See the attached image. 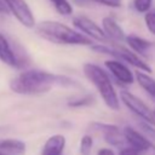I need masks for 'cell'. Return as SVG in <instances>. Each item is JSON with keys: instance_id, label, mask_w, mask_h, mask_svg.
Instances as JSON below:
<instances>
[{"instance_id": "30bf717a", "label": "cell", "mask_w": 155, "mask_h": 155, "mask_svg": "<svg viewBox=\"0 0 155 155\" xmlns=\"http://www.w3.org/2000/svg\"><path fill=\"white\" fill-rule=\"evenodd\" d=\"M105 67L109 69V71L115 76L117 81L125 85H131L134 81V75L133 73L120 61L117 59H109L105 61Z\"/></svg>"}, {"instance_id": "277c9868", "label": "cell", "mask_w": 155, "mask_h": 155, "mask_svg": "<svg viewBox=\"0 0 155 155\" xmlns=\"http://www.w3.org/2000/svg\"><path fill=\"white\" fill-rule=\"evenodd\" d=\"M91 48L93 51H97L99 53H104V54H109V56H113L120 61H124V62H127L128 64L138 68V69H142L147 73H151V68L149 67V64L143 61L136 52L124 47V46H116V47H108L105 45H91Z\"/></svg>"}, {"instance_id": "d6986e66", "label": "cell", "mask_w": 155, "mask_h": 155, "mask_svg": "<svg viewBox=\"0 0 155 155\" xmlns=\"http://www.w3.org/2000/svg\"><path fill=\"white\" fill-rule=\"evenodd\" d=\"M92 147H93V139L91 136L88 134H85L82 136L81 140H80V154L81 155H90L91 154V150H92Z\"/></svg>"}, {"instance_id": "83f0119b", "label": "cell", "mask_w": 155, "mask_h": 155, "mask_svg": "<svg viewBox=\"0 0 155 155\" xmlns=\"http://www.w3.org/2000/svg\"><path fill=\"white\" fill-rule=\"evenodd\" d=\"M41 155H63V154H51V153H44V151H41Z\"/></svg>"}, {"instance_id": "4dcf8cb0", "label": "cell", "mask_w": 155, "mask_h": 155, "mask_svg": "<svg viewBox=\"0 0 155 155\" xmlns=\"http://www.w3.org/2000/svg\"><path fill=\"white\" fill-rule=\"evenodd\" d=\"M0 130H1V127H0Z\"/></svg>"}, {"instance_id": "5b68a950", "label": "cell", "mask_w": 155, "mask_h": 155, "mask_svg": "<svg viewBox=\"0 0 155 155\" xmlns=\"http://www.w3.org/2000/svg\"><path fill=\"white\" fill-rule=\"evenodd\" d=\"M120 98L122 101V103L133 113L136 114L137 116H139L140 119H143L144 121L151 124L153 126L155 125V116H154V113L148 108V105L140 101L138 97H136L134 94H132L131 92L128 91H125L122 90L120 92Z\"/></svg>"}, {"instance_id": "ba28073f", "label": "cell", "mask_w": 155, "mask_h": 155, "mask_svg": "<svg viewBox=\"0 0 155 155\" xmlns=\"http://www.w3.org/2000/svg\"><path fill=\"white\" fill-rule=\"evenodd\" d=\"M90 126L94 131L102 133L105 142L111 144V145L121 147L126 142L125 137H124V133H121L119 127L115 126V125H109V124H103V122H91Z\"/></svg>"}, {"instance_id": "f546056e", "label": "cell", "mask_w": 155, "mask_h": 155, "mask_svg": "<svg viewBox=\"0 0 155 155\" xmlns=\"http://www.w3.org/2000/svg\"><path fill=\"white\" fill-rule=\"evenodd\" d=\"M153 113H154V116H155V110H154V111H153Z\"/></svg>"}, {"instance_id": "6da1fadb", "label": "cell", "mask_w": 155, "mask_h": 155, "mask_svg": "<svg viewBox=\"0 0 155 155\" xmlns=\"http://www.w3.org/2000/svg\"><path fill=\"white\" fill-rule=\"evenodd\" d=\"M52 86L70 87L76 86V82L70 78L52 74L39 69H29L21 73L18 76L11 80L10 88L18 94H39L45 93L52 88Z\"/></svg>"}, {"instance_id": "3957f363", "label": "cell", "mask_w": 155, "mask_h": 155, "mask_svg": "<svg viewBox=\"0 0 155 155\" xmlns=\"http://www.w3.org/2000/svg\"><path fill=\"white\" fill-rule=\"evenodd\" d=\"M85 76L97 87L102 99L111 110H119V99L109 75L101 67L93 63H85L82 67Z\"/></svg>"}, {"instance_id": "8fae6325", "label": "cell", "mask_w": 155, "mask_h": 155, "mask_svg": "<svg viewBox=\"0 0 155 155\" xmlns=\"http://www.w3.org/2000/svg\"><path fill=\"white\" fill-rule=\"evenodd\" d=\"M0 61L7 64L8 67L19 68V62L16 51L12 48L7 38L2 33H0Z\"/></svg>"}, {"instance_id": "7c38bea8", "label": "cell", "mask_w": 155, "mask_h": 155, "mask_svg": "<svg viewBox=\"0 0 155 155\" xmlns=\"http://www.w3.org/2000/svg\"><path fill=\"white\" fill-rule=\"evenodd\" d=\"M102 29L104 34L108 36V39L115 40V41H125L126 34L124 33L122 28L117 24L115 19L111 17H104L102 21Z\"/></svg>"}, {"instance_id": "d4e9b609", "label": "cell", "mask_w": 155, "mask_h": 155, "mask_svg": "<svg viewBox=\"0 0 155 155\" xmlns=\"http://www.w3.org/2000/svg\"><path fill=\"white\" fill-rule=\"evenodd\" d=\"M73 2L80 7H86V6H90L91 4H94L92 0H73Z\"/></svg>"}, {"instance_id": "4fadbf2b", "label": "cell", "mask_w": 155, "mask_h": 155, "mask_svg": "<svg viewBox=\"0 0 155 155\" xmlns=\"http://www.w3.org/2000/svg\"><path fill=\"white\" fill-rule=\"evenodd\" d=\"M27 150L25 143L15 138L0 139V153L5 155H24Z\"/></svg>"}, {"instance_id": "9c48e42d", "label": "cell", "mask_w": 155, "mask_h": 155, "mask_svg": "<svg viewBox=\"0 0 155 155\" xmlns=\"http://www.w3.org/2000/svg\"><path fill=\"white\" fill-rule=\"evenodd\" d=\"M124 137H125V140L132 148H134L138 153L148 151L149 149H153L154 148L153 143L145 136H143L142 133H139L138 131H136L131 126H126L124 128Z\"/></svg>"}, {"instance_id": "f1b7e54d", "label": "cell", "mask_w": 155, "mask_h": 155, "mask_svg": "<svg viewBox=\"0 0 155 155\" xmlns=\"http://www.w3.org/2000/svg\"><path fill=\"white\" fill-rule=\"evenodd\" d=\"M0 155H5V154H2V153H0Z\"/></svg>"}, {"instance_id": "e0dca14e", "label": "cell", "mask_w": 155, "mask_h": 155, "mask_svg": "<svg viewBox=\"0 0 155 155\" xmlns=\"http://www.w3.org/2000/svg\"><path fill=\"white\" fill-rule=\"evenodd\" d=\"M56 11L62 16H69L73 13V7L68 0H50Z\"/></svg>"}, {"instance_id": "603a6c76", "label": "cell", "mask_w": 155, "mask_h": 155, "mask_svg": "<svg viewBox=\"0 0 155 155\" xmlns=\"http://www.w3.org/2000/svg\"><path fill=\"white\" fill-rule=\"evenodd\" d=\"M94 4H101L104 6H109V7H120L122 5L121 0H92Z\"/></svg>"}, {"instance_id": "7a4b0ae2", "label": "cell", "mask_w": 155, "mask_h": 155, "mask_svg": "<svg viewBox=\"0 0 155 155\" xmlns=\"http://www.w3.org/2000/svg\"><path fill=\"white\" fill-rule=\"evenodd\" d=\"M38 34L47 41L61 45H85L91 46L92 40L70 27L57 21H42L35 24Z\"/></svg>"}, {"instance_id": "52a82bcc", "label": "cell", "mask_w": 155, "mask_h": 155, "mask_svg": "<svg viewBox=\"0 0 155 155\" xmlns=\"http://www.w3.org/2000/svg\"><path fill=\"white\" fill-rule=\"evenodd\" d=\"M73 24H74L75 28H78L84 34L91 36L92 39H96V40L102 41V42H107L109 40L108 36L104 34L103 29L99 25H97V23H94L88 17L76 16V17L73 18Z\"/></svg>"}, {"instance_id": "7402d4cb", "label": "cell", "mask_w": 155, "mask_h": 155, "mask_svg": "<svg viewBox=\"0 0 155 155\" xmlns=\"http://www.w3.org/2000/svg\"><path fill=\"white\" fill-rule=\"evenodd\" d=\"M139 126H140L142 131L145 133V136H148L153 142H155V128L153 127V125L143 120V121L139 124Z\"/></svg>"}, {"instance_id": "2e32d148", "label": "cell", "mask_w": 155, "mask_h": 155, "mask_svg": "<svg viewBox=\"0 0 155 155\" xmlns=\"http://www.w3.org/2000/svg\"><path fill=\"white\" fill-rule=\"evenodd\" d=\"M136 80L140 85V87L155 99V80L150 78L149 75H147L145 73H142L139 70L136 71Z\"/></svg>"}, {"instance_id": "cb8c5ba5", "label": "cell", "mask_w": 155, "mask_h": 155, "mask_svg": "<svg viewBox=\"0 0 155 155\" xmlns=\"http://www.w3.org/2000/svg\"><path fill=\"white\" fill-rule=\"evenodd\" d=\"M139 153L132 147H125L119 151V155H138Z\"/></svg>"}, {"instance_id": "5bb4252c", "label": "cell", "mask_w": 155, "mask_h": 155, "mask_svg": "<svg viewBox=\"0 0 155 155\" xmlns=\"http://www.w3.org/2000/svg\"><path fill=\"white\" fill-rule=\"evenodd\" d=\"M125 41L133 50V52H136L138 54H142V56H147L148 51L153 46V44L150 41L143 39V38H139L137 35H126Z\"/></svg>"}, {"instance_id": "9a60e30c", "label": "cell", "mask_w": 155, "mask_h": 155, "mask_svg": "<svg viewBox=\"0 0 155 155\" xmlns=\"http://www.w3.org/2000/svg\"><path fill=\"white\" fill-rule=\"evenodd\" d=\"M64 147H65V137L62 134H53L45 142L42 151L51 154H63Z\"/></svg>"}, {"instance_id": "8992f818", "label": "cell", "mask_w": 155, "mask_h": 155, "mask_svg": "<svg viewBox=\"0 0 155 155\" xmlns=\"http://www.w3.org/2000/svg\"><path fill=\"white\" fill-rule=\"evenodd\" d=\"M10 13L15 16V18L25 28H34L36 22L35 17L29 7V5L24 0H2Z\"/></svg>"}, {"instance_id": "44dd1931", "label": "cell", "mask_w": 155, "mask_h": 155, "mask_svg": "<svg viewBox=\"0 0 155 155\" xmlns=\"http://www.w3.org/2000/svg\"><path fill=\"white\" fill-rule=\"evenodd\" d=\"M144 21H145V25L148 30L155 35V11L147 12L144 16Z\"/></svg>"}, {"instance_id": "484cf974", "label": "cell", "mask_w": 155, "mask_h": 155, "mask_svg": "<svg viewBox=\"0 0 155 155\" xmlns=\"http://www.w3.org/2000/svg\"><path fill=\"white\" fill-rule=\"evenodd\" d=\"M97 155H115V153L110 148H102V149L98 150V154Z\"/></svg>"}, {"instance_id": "4316f807", "label": "cell", "mask_w": 155, "mask_h": 155, "mask_svg": "<svg viewBox=\"0 0 155 155\" xmlns=\"http://www.w3.org/2000/svg\"><path fill=\"white\" fill-rule=\"evenodd\" d=\"M0 13H4V15L10 13L8 10H7V7H6V5H5V2L2 0H0Z\"/></svg>"}, {"instance_id": "ffe728a7", "label": "cell", "mask_w": 155, "mask_h": 155, "mask_svg": "<svg viewBox=\"0 0 155 155\" xmlns=\"http://www.w3.org/2000/svg\"><path fill=\"white\" fill-rule=\"evenodd\" d=\"M151 2H153V0H134L133 1V6L138 12L145 13L151 7Z\"/></svg>"}, {"instance_id": "ac0fdd59", "label": "cell", "mask_w": 155, "mask_h": 155, "mask_svg": "<svg viewBox=\"0 0 155 155\" xmlns=\"http://www.w3.org/2000/svg\"><path fill=\"white\" fill-rule=\"evenodd\" d=\"M93 102H94L93 96H92V94H88V96H84V97H79V98L70 99V101L68 102V105H69V107H73V108L90 107Z\"/></svg>"}]
</instances>
